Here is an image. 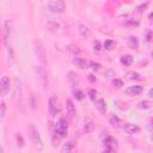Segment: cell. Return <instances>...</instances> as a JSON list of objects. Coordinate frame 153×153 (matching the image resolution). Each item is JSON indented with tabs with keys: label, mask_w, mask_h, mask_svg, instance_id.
<instances>
[{
	"label": "cell",
	"mask_w": 153,
	"mask_h": 153,
	"mask_svg": "<svg viewBox=\"0 0 153 153\" xmlns=\"http://www.w3.org/2000/svg\"><path fill=\"white\" fill-rule=\"evenodd\" d=\"M30 136H31V141H33L35 148L38 152H42L43 151V141H42L40 132L36 129V127L34 125H30Z\"/></svg>",
	"instance_id": "1"
},
{
	"label": "cell",
	"mask_w": 153,
	"mask_h": 153,
	"mask_svg": "<svg viewBox=\"0 0 153 153\" xmlns=\"http://www.w3.org/2000/svg\"><path fill=\"white\" fill-rule=\"evenodd\" d=\"M47 7L50 12H54V13H62L65 11V7H66V4L65 1H61V0H53V1H49L47 4Z\"/></svg>",
	"instance_id": "2"
},
{
	"label": "cell",
	"mask_w": 153,
	"mask_h": 153,
	"mask_svg": "<svg viewBox=\"0 0 153 153\" xmlns=\"http://www.w3.org/2000/svg\"><path fill=\"white\" fill-rule=\"evenodd\" d=\"M67 129H68V125H67V121L64 118V117H61L59 120V122L56 123V127H55V132L61 138H65L67 135Z\"/></svg>",
	"instance_id": "3"
},
{
	"label": "cell",
	"mask_w": 153,
	"mask_h": 153,
	"mask_svg": "<svg viewBox=\"0 0 153 153\" xmlns=\"http://www.w3.org/2000/svg\"><path fill=\"white\" fill-rule=\"evenodd\" d=\"M35 53L38 57V60L43 65L47 64V54H46V49L43 47V44L40 42V41H36L35 42Z\"/></svg>",
	"instance_id": "4"
},
{
	"label": "cell",
	"mask_w": 153,
	"mask_h": 153,
	"mask_svg": "<svg viewBox=\"0 0 153 153\" xmlns=\"http://www.w3.org/2000/svg\"><path fill=\"white\" fill-rule=\"evenodd\" d=\"M35 71L37 73L38 80L42 84L43 88H47V86H48V74H47L46 70L43 67H41V66H37V67H35Z\"/></svg>",
	"instance_id": "5"
},
{
	"label": "cell",
	"mask_w": 153,
	"mask_h": 153,
	"mask_svg": "<svg viewBox=\"0 0 153 153\" xmlns=\"http://www.w3.org/2000/svg\"><path fill=\"white\" fill-rule=\"evenodd\" d=\"M48 109H49V112L51 116H55L57 114V111L60 110V103H59V99L56 96H51L49 98V103H48Z\"/></svg>",
	"instance_id": "6"
},
{
	"label": "cell",
	"mask_w": 153,
	"mask_h": 153,
	"mask_svg": "<svg viewBox=\"0 0 153 153\" xmlns=\"http://www.w3.org/2000/svg\"><path fill=\"white\" fill-rule=\"evenodd\" d=\"M15 103L16 105H20L22 103V84L18 78L15 79Z\"/></svg>",
	"instance_id": "7"
},
{
	"label": "cell",
	"mask_w": 153,
	"mask_h": 153,
	"mask_svg": "<svg viewBox=\"0 0 153 153\" xmlns=\"http://www.w3.org/2000/svg\"><path fill=\"white\" fill-rule=\"evenodd\" d=\"M9 91H10V80L7 77H3L1 80H0V95H1V97L6 96Z\"/></svg>",
	"instance_id": "8"
},
{
	"label": "cell",
	"mask_w": 153,
	"mask_h": 153,
	"mask_svg": "<svg viewBox=\"0 0 153 153\" xmlns=\"http://www.w3.org/2000/svg\"><path fill=\"white\" fill-rule=\"evenodd\" d=\"M10 35H11V25L10 22L6 20L5 25H4V33H3V37H4V44L6 48H9V40H10Z\"/></svg>",
	"instance_id": "9"
},
{
	"label": "cell",
	"mask_w": 153,
	"mask_h": 153,
	"mask_svg": "<svg viewBox=\"0 0 153 153\" xmlns=\"http://www.w3.org/2000/svg\"><path fill=\"white\" fill-rule=\"evenodd\" d=\"M104 146L107 149H110V151H114L116 147H117V140L114 138V136H107L105 140H104Z\"/></svg>",
	"instance_id": "10"
},
{
	"label": "cell",
	"mask_w": 153,
	"mask_h": 153,
	"mask_svg": "<svg viewBox=\"0 0 153 153\" xmlns=\"http://www.w3.org/2000/svg\"><path fill=\"white\" fill-rule=\"evenodd\" d=\"M66 111H67L68 117L71 120H73L74 116H75V107H74V104L71 99H67V102H66Z\"/></svg>",
	"instance_id": "11"
},
{
	"label": "cell",
	"mask_w": 153,
	"mask_h": 153,
	"mask_svg": "<svg viewBox=\"0 0 153 153\" xmlns=\"http://www.w3.org/2000/svg\"><path fill=\"white\" fill-rule=\"evenodd\" d=\"M73 64H74L77 67H79L80 70H86V68H88V66H90V64L87 62L85 59H83V57H75V59L73 60Z\"/></svg>",
	"instance_id": "12"
},
{
	"label": "cell",
	"mask_w": 153,
	"mask_h": 153,
	"mask_svg": "<svg viewBox=\"0 0 153 153\" xmlns=\"http://www.w3.org/2000/svg\"><path fill=\"white\" fill-rule=\"evenodd\" d=\"M142 92V86L140 85H134V86H129L127 90H126V94L129 95V96H136Z\"/></svg>",
	"instance_id": "13"
},
{
	"label": "cell",
	"mask_w": 153,
	"mask_h": 153,
	"mask_svg": "<svg viewBox=\"0 0 153 153\" xmlns=\"http://www.w3.org/2000/svg\"><path fill=\"white\" fill-rule=\"evenodd\" d=\"M122 129L127 134H135L136 132H139V127L136 125H132V123H127L125 126H122Z\"/></svg>",
	"instance_id": "14"
},
{
	"label": "cell",
	"mask_w": 153,
	"mask_h": 153,
	"mask_svg": "<svg viewBox=\"0 0 153 153\" xmlns=\"http://www.w3.org/2000/svg\"><path fill=\"white\" fill-rule=\"evenodd\" d=\"M84 129H85V132H86V133H92V132H94V129H95V123H94V121H92V120H90V118H87V120L85 121Z\"/></svg>",
	"instance_id": "15"
},
{
	"label": "cell",
	"mask_w": 153,
	"mask_h": 153,
	"mask_svg": "<svg viewBox=\"0 0 153 153\" xmlns=\"http://www.w3.org/2000/svg\"><path fill=\"white\" fill-rule=\"evenodd\" d=\"M79 33H80V35L83 36V37H88L90 36V29L86 26V25H84V24H79Z\"/></svg>",
	"instance_id": "16"
},
{
	"label": "cell",
	"mask_w": 153,
	"mask_h": 153,
	"mask_svg": "<svg viewBox=\"0 0 153 153\" xmlns=\"http://www.w3.org/2000/svg\"><path fill=\"white\" fill-rule=\"evenodd\" d=\"M110 125L114 126V127H121L122 125H123V122H122V120L120 117L114 115V116L110 117Z\"/></svg>",
	"instance_id": "17"
},
{
	"label": "cell",
	"mask_w": 153,
	"mask_h": 153,
	"mask_svg": "<svg viewBox=\"0 0 153 153\" xmlns=\"http://www.w3.org/2000/svg\"><path fill=\"white\" fill-rule=\"evenodd\" d=\"M152 107H153V103H152L151 101H141V102L138 103V108H139V109L146 110V109H149V108H152Z\"/></svg>",
	"instance_id": "18"
},
{
	"label": "cell",
	"mask_w": 153,
	"mask_h": 153,
	"mask_svg": "<svg viewBox=\"0 0 153 153\" xmlns=\"http://www.w3.org/2000/svg\"><path fill=\"white\" fill-rule=\"evenodd\" d=\"M74 148V144L72 141H68L67 144H65L62 146V149H61V152L62 153H72V149Z\"/></svg>",
	"instance_id": "19"
},
{
	"label": "cell",
	"mask_w": 153,
	"mask_h": 153,
	"mask_svg": "<svg viewBox=\"0 0 153 153\" xmlns=\"http://www.w3.org/2000/svg\"><path fill=\"white\" fill-rule=\"evenodd\" d=\"M128 47L132 48V49H136V48L139 47V41H138V38L134 37V36L129 37V38H128Z\"/></svg>",
	"instance_id": "20"
},
{
	"label": "cell",
	"mask_w": 153,
	"mask_h": 153,
	"mask_svg": "<svg viewBox=\"0 0 153 153\" xmlns=\"http://www.w3.org/2000/svg\"><path fill=\"white\" fill-rule=\"evenodd\" d=\"M95 105H96V109L99 110V111H104L107 109V104H105L104 99H97V101H95Z\"/></svg>",
	"instance_id": "21"
},
{
	"label": "cell",
	"mask_w": 153,
	"mask_h": 153,
	"mask_svg": "<svg viewBox=\"0 0 153 153\" xmlns=\"http://www.w3.org/2000/svg\"><path fill=\"white\" fill-rule=\"evenodd\" d=\"M132 62H133V56L132 55H123L121 57V64H123L126 66L132 65Z\"/></svg>",
	"instance_id": "22"
},
{
	"label": "cell",
	"mask_w": 153,
	"mask_h": 153,
	"mask_svg": "<svg viewBox=\"0 0 153 153\" xmlns=\"http://www.w3.org/2000/svg\"><path fill=\"white\" fill-rule=\"evenodd\" d=\"M126 77H127L128 79H131V80H140V79H141V77H140V74H139V73H136V72H134V71H131V72H127V74H126Z\"/></svg>",
	"instance_id": "23"
},
{
	"label": "cell",
	"mask_w": 153,
	"mask_h": 153,
	"mask_svg": "<svg viewBox=\"0 0 153 153\" xmlns=\"http://www.w3.org/2000/svg\"><path fill=\"white\" fill-rule=\"evenodd\" d=\"M67 49L70 50V53H72V54H73V55H75L77 57H80L79 55L81 54V50H80L78 47H75V46H68V47H67Z\"/></svg>",
	"instance_id": "24"
},
{
	"label": "cell",
	"mask_w": 153,
	"mask_h": 153,
	"mask_svg": "<svg viewBox=\"0 0 153 153\" xmlns=\"http://www.w3.org/2000/svg\"><path fill=\"white\" fill-rule=\"evenodd\" d=\"M90 67L92 68V71H95V72H98L99 70H101V64H98V62H95V61H90Z\"/></svg>",
	"instance_id": "25"
},
{
	"label": "cell",
	"mask_w": 153,
	"mask_h": 153,
	"mask_svg": "<svg viewBox=\"0 0 153 153\" xmlns=\"http://www.w3.org/2000/svg\"><path fill=\"white\" fill-rule=\"evenodd\" d=\"M84 97H85V95L81 92V91H79V90L74 91V98H75V99H78V101H83V99H84Z\"/></svg>",
	"instance_id": "26"
},
{
	"label": "cell",
	"mask_w": 153,
	"mask_h": 153,
	"mask_svg": "<svg viewBox=\"0 0 153 153\" xmlns=\"http://www.w3.org/2000/svg\"><path fill=\"white\" fill-rule=\"evenodd\" d=\"M115 46V42L112 40H107L104 42V48L105 49H112V47Z\"/></svg>",
	"instance_id": "27"
},
{
	"label": "cell",
	"mask_w": 153,
	"mask_h": 153,
	"mask_svg": "<svg viewBox=\"0 0 153 153\" xmlns=\"http://www.w3.org/2000/svg\"><path fill=\"white\" fill-rule=\"evenodd\" d=\"M0 108H1V111H0V116H1V120L5 118V115H6V104L4 102H1V105H0Z\"/></svg>",
	"instance_id": "28"
},
{
	"label": "cell",
	"mask_w": 153,
	"mask_h": 153,
	"mask_svg": "<svg viewBox=\"0 0 153 153\" xmlns=\"http://www.w3.org/2000/svg\"><path fill=\"white\" fill-rule=\"evenodd\" d=\"M112 85L116 86V87H121V86H123V81H122L121 79H114L112 80Z\"/></svg>",
	"instance_id": "29"
},
{
	"label": "cell",
	"mask_w": 153,
	"mask_h": 153,
	"mask_svg": "<svg viewBox=\"0 0 153 153\" xmlns=\"http://www.w3.org/2000/svg\"><path fill=\"white\" fill-rule=\"evenodd\" d=\"M88 96L92 101H96V96H97V91L96 90H90L88 91Z\"/></svg>",
	"instance_id": "30"
},
{
	"label": "cell",
	"mask_w": 153,
	"mask_h": 153,
	"mask_svg": "<svg viewBox=\"0 0 153 153\" xmlns=\"http://www.w3.org/2000/svg\"><path fill=\"white\" fill-rule=\"evenodd\" d=\"M17 142H18V146L19 147H23L24 146V140L22 138V135L19 133H17Z\"/></svg>",
	"instance_id": "31"
},
{
	"label": "cell",
	"mask_w": 153,
	"mask_h": 153,
	"mask_svg": "<svg viewBox=\"0 0 153 153\" xmlns=\"http://www.w3.org/2000/svg\"><path fill=\"white\" fill-rule=\"evenodd\" d=\"M94 47H95V50H97V51H99L102 48H101V43L98 42V41H96L95 43H94Z\"/></svg>",
	"instance_id": "32"
},
{
	"label": "cell",
	"mask_w": 153,
	"mask_h": 153,
	"mask_svg": "<svg viewBox=\"0 0 153 153\" xmlns=\"http://www.w3.org/2000/svg\"><path fill=\"white\" fill-rule=\"evenodd\" d=\"M147 40H148V41L153 40V33H151V31H149V33L147 34Z\"/></svg>",
	"instance_id": "33"
},
{
	"label": "cell",
	"mask_w": 153,
	"mask_h": 153,
	"mask_svg": "<svg viewBox=\"0 0 153 153\" xmlns=\"http://www.w3.org/2000/svg\"><path fill=\"white\" fill-rule=\"evenodd\" d=\"M148 96H151V97H153V88H151V90L148 91Z\"/></svg>",
	"instance_id": "34"
},
{
	"label": "cell",
	"mask_w": 153,
	"mask_h": 153,
	"mask_svg": "<svg viewBox=\"0 0 153 153\" xmlns=\"http://www.w3.org/2000/svg\"><path fill=\"white\" fill-rule=\"evenodd\" d=\"M103 153H112V151H110V149H105Z\"/></svg>",
	"instance_id": "35"
},
{
	"label": "cell",
	"mask_w": 153,
	"mask_h": 153,
	"mask_svg": "<svg viewBox=\"0 0 153 153\" xmlns=\"http://www.w3.org/2000/svg\"><path fill=\"white\" fill-rule=\"evenodd\" d=\"M149 19H152V20H153V12H151V13H149Z\"/></svg>",
	"instance_id": "36"
},
{
	"label": "cell",
	"mask_w": 153,
	"mask_h": 153,
	"mask_svg": "<svg viewBox=\"0 0 153 153\" xmlns=\"http://www.w3.org/2000/svg\"><path fill=\"white\" fill-rule=\"evenodd\" d=\"M151 139H152V140H153V133H152V135H151Z\"/></svg>",
	"instance_id": "37"
},
{
	"label": "cell",
	"mask_w": 153,
	"mask_h": 153,
	"mask_svg": "<svg viewBox=\"0 0 153 153\" xmlns=\"http://www.w3.org/2000/svg\"><path fill=\"white\" fill-rule=\"evenodd\" d=\"M152 57H153V51H152Z\"/></svg>",
	"instance_id": "38"
}]
</instances>
